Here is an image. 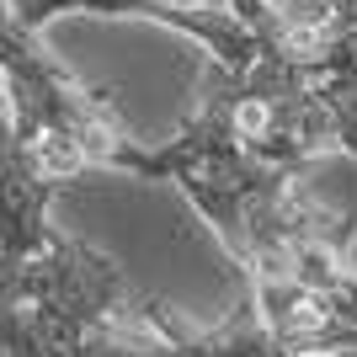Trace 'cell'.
<instances>
[{"label":"cell","instance_id":"obj_1","mask_svg":"<svg viewBox=\"0 0 357 357\" xmlns=\"http://www.w3.org/2000/svg\"><path fill=\"white\" fill-rule=\"evenodd\" d=\"M16 11L22 27H43L54 16L64 11H91V16H149V22H160V27H176L187 38L208 48L219 64L229 70H245V64L261 59V38L256 27L240 16L235 0H6Z\"/></svg>","mask_w":357,"mask_h":357},{"label":"cell","instance_id":"obj_2","mask_svg":"<svg viewBox=\"0 0 357 357\" xmlns=\"http://www.w3.org/2000/svg\"><path fill=\"white\" fill-rule=\"evenodd\" d=\"M59 187L64 176L43 160V149L16 134L11 96L0 80V256H38L59 240L48 224V203Z\"/></svg>","mask_w":357,"mask_h":357},{"label":"cell","instance_id":"obj_3","mask_svg":"<svg viewBox=\"0 0 357 357\" xmlns=\"http://www.w3.org/2000/svg\"><path fill=\"white\" fill-rule=\"evenodd\" d=\"M11 27H16V11L6 6V0H0V43H6V32H11Z\"/></svg>","mask_w":357,"mask_h":357},{"label":"cell","instance_id":"obj_4","mask_svg":"<svg viewBox=\"0 0 357 357\" xmlns=\"http://www.w3.org/2000/svg\"><path fill=\"white\" fill-rule=\"evenodd\" d=\"M352 288H357V267H352Z\"/></svg>","mask_w":357,"mask_h":357}]
</instances>
